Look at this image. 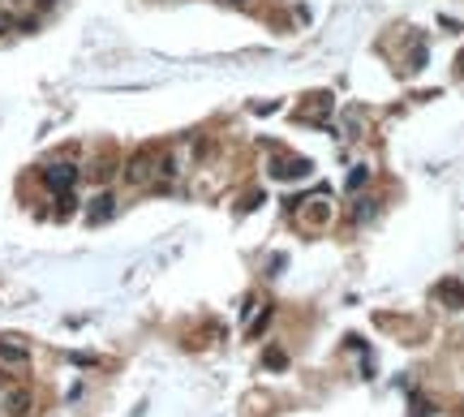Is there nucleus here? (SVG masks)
<instances>
[{"mask_svg": "<svg viewBox=\"0 0 464 417\" xmlns=\"http://www.w3.org/2000/svg\"><path fill=\"white\" fill-rule=\"evenodd\" d=\"M309 172H314V164H309V160H275L271 164V177H280V181H305Z\"/></svg>", "mask_w": 464, "mask_h": 417, "instance_id": "nucleus-4", "label": "nucleus"}, {"mask_svg": "<svg viewBox=\"0 0 464 417\" xmlns=\"http://www.w3.org/2000/svg\"><path fill=\"white\" fill-rule=\"evenodd\" d=\"M0 361L13 366V370H22L26 361H30V353H26V344H22L18 336H5V340H0Z\"/></svg>", "mask_w": 464, "mask_h": 417, "instance_id": "nucleus-3", "label": "nucleus"}, {"mask_svg": "<svg viewBox=\"0 0 464 417\" xmlns=\"http://www.w3.org/2000/svg\"><path fill=\"white\" fill-rule=\"evenodd\" d=\"M112 211H117V198H112V194H99V198L86 206V220H90V224H103Z\"/></svg>", "mask_w": 464, "mask_h": 417, "instance_id": "nucleus-5", "label": "nucleus"}, {"mask_svg": "<svg viewBox=\"0 0 464 417\" xmlns=\"http://www.w3.org/2000/svg\"><path fill=\"white\" fill-rule=\"evenodd\" d=\"M43 185H47L52 194H69V189L78 185V168H73V164H47V168H43Z\"/></svg>", "mask_w": 464, "mask_h": 417, "instance_id": "nucleus-2", "label": "nucleus"}, {"mask_svg": "<svg viewBox=\"0 0 464 417\" xmlns=\"http://www.w3.org/2000/svg\"><path fill=\"white\" fill-rule=\"evenodd\" d=\"M263 361H267V366H271V370H284V366H288V357H284L280 348H271V353H267Z\"/></svg>", "mask_w": 464, "mask_h": 417, "instance_id": "nucleus-10", "label": "nucleus"}, {"mask_svg": "<svg viewBox=\"0 0 464 417\" xmlns=\"http://www.w3.org/2000/svg\"><path fill=\"white\" fill-rule=\"evenodd\" d=\"M370 216H374V198H361L352 206V220H370Z\"/></svg>", "mask_w": 464, "mask_h": 417, "instance_id": "nucleus-9", "label": "nucleus"}, {"mask_svg": "<svg viewBox=\"0 0 464 417\" xmlns=\"http://www.w3.org/2000/svg\"><path fill=\"white\" fill-rule=\"evenodd\" d=\"M439 297H443L451 310H460V305H464V293H460V284H456V280H443V284H439Z\"/></svg>", "mask_w": 464, "mask_h": 417, "instance_id": "nucleus-6", "label": "nucleus"}, {"mask_svg": "<svg viewBox=\"0 0 464 417\" xmlns=\"http://www.w3.org/2000/svg\"><path fill=\"white\" fill-rule=\"evenodd\" d=\"M366 181H370V168H366V164H357V168L348 172V189H361Z\"/></svg>", "mask_w": 464, "mask_h": 417, "instance_id": "nucleus-8", "label": "nucleus"}, {"mask_svg": "<svg viewBox=\"0 0 464 417\" xmlns=\"http://www.w3.org/2000/svg\"><path fill=\"white\" fill-rule=\"evenodd\" d=\"M426 413H430V404L422 396H412V417H426Z\"/></svg>", "mask_w": 464, "mask_h": 417, "instance_id": "nucleus-11", "label": "nucleus"}, {"mask_svg": "<svg viewBox=\"0 0 464 417\" xmlns=\"http://www.w3.org/2000/svg\"><path fill=\"white\" fill-rule=\"evenodd\" d=\"M5 404H9V413H13V417H26V413H30V392H9V400H5Z\"/></svg>", "mask_w": 464, "mask_h": 417, "instance_id": "nucleus-7", "label": "nucleus"}, {"mask_svg": "<svg viewBox=\"0 0 464 417\" xmlns=\"http://www.w3.org/2000/svg\"><path fill=\"white\" fill-rule=\"evenodd\" d=\"M155 177H160V151H155V146H142L133 160L125 164V181H129V185H150Z\"/></svg>", "mask_w": 464, "mask_h": 417, "instance_id": "nucleus-1", "label": "nucleus"}]
</instances>
